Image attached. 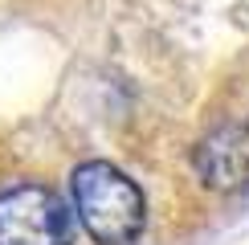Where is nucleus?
<instances>
[{"label":"nucleus","mask_w":249,"mask_h":245,"mask_svg":"<svg viewBox=\"0 0 249 245\" xmlns=\"http://www.w3.org/2000/svg\"><path fill=\"white\" fill-rule=\"evenodd\" d=\"M70 196L82 229L98 245H135L147 225V200L139 184L107 159H86L70 176Z\"/></svg>","instance_id":"nucleus-1"},{"label":"nucleus","mask_w":249,"mask_h":245,"mask_svg":"<svg viewBox=\"0 0 249 245\" xmlns=\"http://www.w3.org/2000/svg\"><path fill=\"white\" fill-rule=\"evenodd\" d=\"M196 172L209 188L233 192L249 184V131L245 127H216L196 147Z\"/></svg>","instance_id":"nucleus-3"},{"label":"nucleus","mask_w":249,"mask_h":245,"mask_svg":"<svg viewBox=\"0 0 249 245\" xmlns=\"http://www.w3.org/2000/svg\"><path fill=\"white\" fill-rule=\"evenodd\" d=\"M74 212L45 184H13L0 192V245H70Z\"/></svg>","instance_id":"nucleus-2"}]
</instances>
